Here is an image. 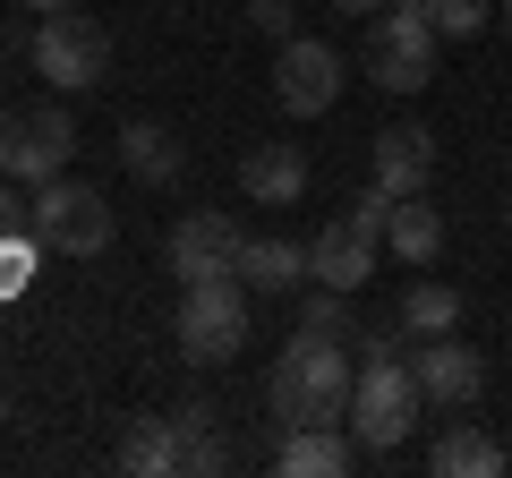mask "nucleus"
Returning a JSON list of instances; mask_svg holds the SVG:
<instances>
[{"label": "nucleus", "mask_w": 512, "mask_h": 478, "mask_svg": "<svg viewBox=\"0 0 512 478\" xmlns=\"http://www.w3.org/2000/svg\"><path fill=\"white\" fill-rule=\"evenodd\" d=\"M239 248H248V231H239L231 214H180L171 222V239H163V265H171V282H214V274H239Z\"/></svg>", "instance_id": "nucleus-9"}, {"label": "nucleus", "mask_w": 512, "mask_h": 478, "mask_svg": "<svg viewBox=\"0 0 512 478\" xmlns=\"http://www.w3.org/2000/svg\"><path fill=\"white\" fill-rule=\"evenodd\" d=\"M504 35H512V0H504Z\"/></svg>", "instance_id": "nucleus-31"}, {"label": "nucleus", "mask_w": 512, "mask_h": 478, "mask_svg": "<svg viewBox=\"0 0 512 478\" xmlns=\"http://www.w3.org/2000/svg\"><path fill=\"white\" fill-rule=\"evenodd\" d=\"M35 257H43L35 222H26V231H9V239H0V299H18L26 282H35Z\"/></svg>", "instance_id": "nucleus-23"}, {"label": "nucleus", "mask_w": 512, "mask_h": 478, "mask_svg": "<svg viewBox=\"0 0 512 478\" xmlns=\"http://www.w3.org/2000/svg\"><path fill=\"white\" fill-rule=\"evenodd\" d=\"M274 103L291 111V120H325L333 103H342V52L316 35H291L274 52Z\"/></svg>", "instance_id": "nucleus-8"}, {"label": "nucleus", "mask_w": 512, "mask_h": 478, "mask_svg": "<svg viewBox=\"0 0 512 478\" xmlns=\"http://www.w3.org/2000/svg\"><path fill=\"white\" fill-rule=\"evenodd\" d=\"M410 368H419L427 402H444V410H470L478 393H487V359H478L470 342H453V333H427V342L410 350Z\"/></svg>", "instance_id": "nucleus-10"}, {"label": "nucleus", "mask_w": 512, "mask_h": 478, "mask_svg": "<svg viewBox=\"0 0 512 478\" xmlns=\"http://www.w3.org/2000/svg\"><path fill=\"white\" fill-rule=\"evenodd\" d=\"M69 154H77V120H69L60 103L9 111V129H0V163H9V180L43 188V180H60V171H69Z\"/></svg>", "instance_id": "nucleus-7"}, {"label": "nucleus", "mask_w": 512, "mask_h": 478, "mask_svg": "<svg viewBox=\"0 0 512 478\" xmlns=\"http://www.w3.org/2000/svg\"><path fill=\"white\" fill-rule=\"evenodd\" d=\"M248 26H256V35H274V43H291L299 35V9H291V0H248Z\"/></svg>", "instance_id": "nucleus-25"}, {"label": "nucleus", "mask_w": 512, "mask_h": 478, "mask_svg": "<svg viewBox=\"0 0 512 478\" xmlns=\"http://www.w3.org/2000/svg\"><path fill=\"white\" fill-rule=\"evenodd\" d=\"M120 163L137 171L146 188H171V180H180V163H188V154H180V137H171L163 120H128V129H120Z\"/></svg>", "instance_id": "nucleus-18"}, {"label": "nucleus", "mask_w": 512, "mask_h": 478, "mask_svg": "<svg viewBox=\"0 0 512 478\" xmlns=\"http://www.w3.org/2000/svg\"><path fill=\"white\" fill-rule=\"evenodd\" d=\"M427 18H436L444 43H478L487 35V0H427Z\"/></svg>", "instance_id": "nucleus-24"}, {"label": "nucleus", "mask_w": 512, "mask_h": 478, "mask_svg": "<svg viewBox=\"0 0 512 478\" xmlns=\"http://www.w3.org/2000/svg\"><path fill=\"white\" fill-rule=\"evenodd\" d=\"M26 205H35V188L0 171V239H9V231H26Z\"/></svg>", "instance_id": "nucleus-26"}, {"label": "nucleus", "mask_w": 512, "mask_h": 478, "mask_svg": "<svg viewBox=\"0 0 512 478\" xmlns=\"http://www.w3.org/2000/svg\"><path fill=\"white\" fill-rule=\"evenodd\" d=\"M120 470H137V478H163V470H180V427H171V410H163V419H137V427H128V444H120Z\"/></svg>", "instance_id": "nucleus-20"}, {"label": "nucleus", "mask_w": 512, "mask_h": 478, "mask_svg": "<svg viewBox=\"0 0 512 478\" xmlns=\"http://www.w3.org/2000/svg\"><path fill=\"white\" fill-rule=\"evenodd\" d=\"M427 470L436 478H495L504 470V444L478 436V427H444V436L427 444Z\"/></svg>", "instance_id": "nucleus-19"}, {"label": "nucleus", "mask_w": 512, "mask_h": 478, "mask_svg": "<svg viewBox=\"0 0 512 478\" xmlns=\"http://www.w3.org/2000/svg\"><path fill=\"white\" fill-rule=\"evenodd\" d=\"M436 52H444V35H436V18H427L419 0H393V9L367 18V77L384 94H427Z\"/></svg>", "instance_id": "nucleus-4"}, {"label": "nucleus", "mask_w": 512, "mask_h": 478, "mask_svg": "<svg viewBox=\"0 0 512 478\" xmlns=\"http://www.w3.org/2000/svg\"><path fill=\"white\" fill-rule=\"evenodd\" d=\"M350 393H359V359L350 342H325V333H291L265 376V402L282 427H350Z\"/></svg>", "instance_id": "nucleus-1"}, {"label": "nucleus", "mask_w": 512, "mask_h": 478, "mask_svg": "<svg viewBox=\"0 0 512 478\" xmlns=\"http://www.w3.org/2000/svg\"><path fill=\"white\" fill-rule=\"evenodd\" d=\"M26 9H35V18H52V9H77V0H26Z\"/></svg>", "instance_id": "nucleus-29"}, {"label": "nucleus", "mask_w": 512, "mask_h": 478, "mask_svg": "<svg viewBox=\"0 0 512 478\" xmlns=\"http://www.w3.org/2000/svg\"><path fill=\"white\" fill-rule=\"evenodd\" d=\"M384 248H393L402 265H419V274L444 257V214L427 205V188H419V197H393V222H384Z\"/></svg>", "instance_id": "nucleus-16"}, {"label": "nucleus", "mask_w": 512, "mask_h": 478, "mask_svg": "<svg viewBox=\"0 0 512 478\" xmlns=\"http://www.w3.org/2000/svg\"><path fill=\"white\" fill-rule=\"evenodd\" d=\"M342 18H376V9H393V0H333Z\"/></svg>", "instance_id": "nucleus-28"}, {"label": "nucleus", "mask_w": 512, "mask_h": 478, "mask_svg": "<svg viewBox=\"0 0 512 478\" xmlns=\"http://www.w3.org/2000/svg\"><path fill=\"white\" fill-rule=\"evenodd\" d=\"M367 163H376V188H393V197H419V188L436 180V137H427L419 120H393V129H376Z\"/></svg>", "instance_id": "nucleus-12"}, {"label": "nucleus", "mask_w": 512, "mask_h": 478, "mask_svg": "<svg viewBox=\"0 0 512 478\" xmlns=\"http://www.w3.org/2000/svg\"><path fill=\"white\" fill-rule=\"evenodd\" d=\"M350 461H359V436H350V427H282L274 470L282 478H342Z\"/></svg>", "instance_id": "nucleus-13"}, {"label": "nucleus", "mask_w": 512, "mask_h": 478, "mask_svg": "<svg viewBox=\"0 0 512 478\" xmlns=\"http://www.w3.org/2000/svg\"><path fill=\"white\" fill-rule=\"evenodd\" d=\"M350 222H359V231H376V239H384V222H393V188H376V180H367V197L350 205Z\"/></svg>", "instance_id": "nucleus-27"}, {"label": "nucleus", "mask_w": 512, "mask_h": 478, "mask_svg": "<svg viewBox=\"0 0 512 478\" xmlns=\"http://www.w3.org/2000/svg\"><path fill=\"white\" fill-rule=\"evenodd\" d=\"M171 427H180V470H231V436H222V410L205 393H188Z\"/></svg>", "instance_id": "nucleus-17"}, {"label": "nucleus", "mask_w": 512, "mask_h": 478, "mask_svg": "<svg viewBox=\"0 0 512 478\" xmlns=\"http://www.w3.org/2000/svg\"><path fill=\"white\" fill-rule=\"evenodd\" d=\"M419 410H427V385L410 368V350H359V393H350V436H359V453L410 444Z\"/></svg>", "instance_id": "nucleus-2"}, {"label": "nucleus", "mask_w": 512, "mask_h": 478, "mask_svg": "<svg viewBox=\"0 0 512 478\" xmlns=\"http://www.w3.org/2000/svg\"><path fill=\"white\" fill-rule=\"evenodd\" d=\"M171 333H180V359H197V368H231L239 350H248V282H239V274L180 282V316H171Z\"/></svg>", "instance_id": "nucleus-3"}, {"label": "nucleus", "mask_w": 512, "mask_h": 478, "mask_svg": "<svg viewBox=\"0 0 512 478\" xmlns=\"http://www.w3.org/2000/svg\"><path fill=\"white\" fill-rule=\"evenodd\" d=\"M0 427H9V393H0Z\"/></svg>", "instance_id": "nucleus-30"}, {"label": "nucleus", "mask_w": 512, "mask_h": 478, "mask_svg": "<svg viewBox=\"0 0 512 478\" xmlns=\"http://www.w3.org/2000/svg\"><path fill=\"white\" fill-rule=\"evenodd\" d=\"M239 188H248V205H299L308 197V154L299 146H248V163H239Z\"/></svg>", "instance_id": "nucleus-14"}, {"label": "nucleus", "mask_w": 512, "mask_h": 478, "mask_svg": "<svg viewBox=\"0 0 512 478\" xmlns=\"http://www.w3.org/2000/svg\"><path fill=\"white\" fill-rule=\"evenodd\" d=\"M26 60H35V77L52 94H94L111 77V35H103V18H86V0H77V9H52L35 26Z\"/></svg>", "instance_id": "nucleus-5"}, {"label": "nucleus", "mask_w": 512, "mask_h": 478, "mask_svg": "<svg viewBox=\"0 0 512 478\" xmlns=\"http://www.w3.org/2000/svg\"><path fill=\"white\" fill-rule=\"evenodd\" d=\"M26 222H35V239H43V248H60V257H103L111 239H120L111 197H103V188H86V180H69V171L35 188Z\"/></svg>", "instance_id": "nucleus-6"}, {"label": "nucleus", "mask_w": 512, "mask_h": 478, "mask_svg": "<svg viewBox=\"0 0 512 478\" xmlns=\"http://www.w3.org/2000/svg\"><path fill=\"white\" fill-rule=\"evenodd\" d=\"M376 248H384L376 231H359L350 214H333L325 231L308 239V282H333V291H367V282H376Z\"/></svg>", "instance_id": "nucleus-11"}, {"label": "nucleus", "mask_w": 512, "mask_h": 478, "mask_svg": "<svg viewBox=\"0 0 512 478\" xmlns=\"http://www.w3.org/2000/svg\"><path fill=\"white\" fill-rule=\"evenodd\" d=\"M504 231H512V205H504Z\"/></svg>", "instance_id": "nucleus-32"}, {"label": "nucleus", "mask_w": 512, "mask_h": 478, "mask_svg": "<svg viewBox=\"0 0 512 478\" xmlns=\"http://www.w3.org/2000/svg\"><path fill=\"white\" fill-rule=\"evenodd\" d=\"M453 325H461V291L453 282H410L402 291V333L427 342V333H453Z\"/></svg>", "instance_id": "nucleus-21"}, {"label": "nucleus", "mask_w": 512, "mask_h": 478, "mask_svg": "<svg viewBox=\"0 0 512 478\" xmlns=\"http://www.w3.org/2000/svg\"><path fill=\"white\" fill-rule=\"evenodd\" d=\"M299 333L350 342V291H333V282H308V299H299Z\"/></svg>", "instance_id": "nucleus-22"}, {"label": "nucleus", "mask_w": 512, "mask_h": 478, "mask_svg": "<svg viewBox=\"0 0 512 478\" xmlns=\"http://www.w3.org/2000/svg\"><path fill=\"white\" fill-rule=\"evenodd\" d=\"M0 171H9V163H0Z\"/></svg>", "instance_id": "nucleus-33"}, {"label": "nucleus", "mask_w": 512, "mask_h": 478, "mask_svg": "<svg viewBox=\"0 0 512 478\" xmlns=\"http://www.w3.org/2000/svg\"><path fill=\"white\" fill-rule=\"evenodd\" d=\"M239 282H248V291H299V282H308V239L256 231L248 248H239Z\"/></svg>", "instance_id": "nucleus-15"}]
</instances>
